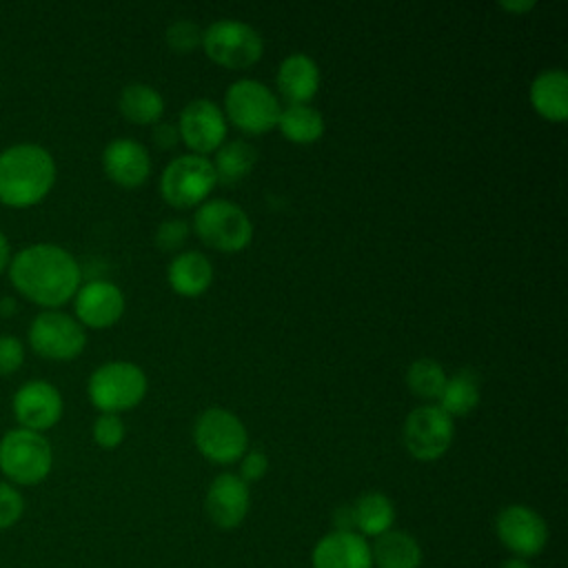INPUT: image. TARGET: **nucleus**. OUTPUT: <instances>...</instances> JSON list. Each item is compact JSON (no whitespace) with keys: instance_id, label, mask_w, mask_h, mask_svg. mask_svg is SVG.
Returning a JSON list of instances; mask_svg holds the SVG:
<instances>
[{"instance_id":"4","label":"nucleus","mask_w":568,"mask_h":568,"mask_svg":"<svg viewBox=\"0 0 568 568\" xmlns=\"http://www.w3.org/2000/svg\"><path fill=\"white\" fill-rule=\"evenodd\" d=\"M282 104L277 95L260 80L242 78L229 84L224 93V118L248 135H262L277 126Z\"/></svg>"},{"instance_id":"39","label":"nucleus","mask_w":568,"mask_h":568,"mask_svg":"<svg viewBox=\"0 0 568 568\" xmlns=\"http://www.w3.org/2000/svg\"><path fill=\"white\" fill-rule=\"evenodd\" d=\"M501 568H532V566L526 559H521V557H510V559H506L501 564Z\"/></svg>"},{"instance_id":"32","label":"nucleus","mask_w":568,"mask_h":568,"mask_svg":"<svg viewBox=\"0 0 568 568\" xmlns=\"http://www.w3.org/2000/svg\"><path fill=\"white\" fill-rule=\"evenodd\" d=\"M189 224L184 220H164L158 229H155V246L160 251H166V253H173V251H180L186 240H189Z\"/></svg>"},{"instance_id":"22","label":"nucleus","mask_w":568,"mask_h":568,"mask_svg":"<svg viewBox=\"0 0 568 568\" xmlns=\"http://www.w3.org/2000/svg\"><path fill=\"white\" fill-rule=\"evenodd\" d=\"M375 568H419L424 552L419 541L404 530H388L371 544Z\"/></svg>"},{"instance_id":"6","label":"nucleus","mask_w":568,"mask_h":568,"mask_svg":"<svg viewBox=\"0 0 568 568\" xmlns=\"http://www.w3.org/2000/svg\"><path fill=\"white\" fill-rule=\"evenodd\" d=\"M195 235L222 253H240L253 240V222L242 206L231 200H209L193 215Z\"/></svg>"},{"instance_id":"12","label":"nucleus","mask_w":568,"mask_h":568,"mask_svg":"<svg viewBox=\"0 0 568 568\" xmlns=\"http://www.w3.org/2000/svg\"><path fill=\"white\" fill-rule=\"evenodd\" d=\"M495 532L504 548L513 552V557H535L546 548L548 526L544 517L524 504H510L499 510L495 519Z\"/></svg>"},{"instance_id":"20","label":"nucleus","mask_w":568,"mask_h":568,"mask_svg":"<svg viewBox=\"0 0 568 568\" xmlns=\"http://www.w3.org/2000/svg\"><path fill=\"white\" fill-rule=\"evenodd\" d=\"M211 260L200 251L178 253L166 271L169 286L182 297H197L213 284Z\"/></svg>"},{"instance_id":"7","label":"nucleus","mask_w":568,"mask_h":568,"mask_svg":"<svg viewBox=\"0 0 568 568\" xmlns=\"http://www.w3.org/2000/svg\"><path fill=\"white\" fill-rule=\"evenodd\" d=\"M193 442L202 457L213 464L240 462L248 448V433L237 415L226 408H206L193 426Z\"/></svg>"},{"instance_id":"36","label":"nucleus","mask_w":568,"mask_h":568,"mask_svg":"<svg viewBox=\"0 0 568 568\" xmlns=\"http://www.w3.org/2000/svg\"><path fill=\"white\" fill-rule=\"evenodd\" d=\"M333 521H335V530H353V513H351V506H342L335 510L333 515Z\"/></svg>"},{"instance_id":"23","label":"nucleus","mask_w":568,"mask_h":568,"mask_svg":"<svg viewBox=\"0 0 568 568\" xmlns=\"http://www.w3.org/2000/svg\"><path fill=\"white\" fill-rule=\"evenodd\" d=\"M353 513V528L357 535L366 537H379L388 530H393L395 524V506L388 495L379 490L362 493L355 504L351 506Z\"/></svg>"},{"instance_id":"8","label":"nucleus","mask_w":568,"mask_h":568,"mask_svg":"<svg viewBox=\"0 0 568 568\" xmlns=\"http://www.w3.org/2000/svg\"><path fill=\"white\" fill-rule=\"evenodd\" d=\"M215 184L213 162L204 155L186 153L166 164L160 178V193L175 209H193L206 202Z\"/></svg>"},{"instance_id":"25","label":"nucleus","mask_w":568,"mask_h":568,"mask_svg":"<svg viewBox=\"0 0 568 568\" xmlns=\"http://www.w3.org/2000/svg\"><path fill=\"white\" fill-rule=\"evenodd\" d=\"M275 129L293 144H313L324 135V115L311 104H286Z\"/></svg>"},{"instance_id":"1","label":"nucleus","mask_w":568,"mask_h":568,"mask_svg":"<svg viewBox=\"0 0 568 568\" xmlns=\"http://www.w3.org/2000/svg\"><path fill=\"white\" fill-rule=\"evenodd\" d=\"M11 284L31 302L58 308L80 288V266L60 244L38 242L20 248L9 262Z\"/></svg>"},{"instance_id":"21","label":"nucleus","mask_w":568,"mask_h":568,"mask_svg":"<svg viewBox=\"0 0 568 568\" xmlns=\"http://www.w3.org/2000/svg\"><path fill=\"white\" fill-rule=\"evenodd\" d=\"M530 104L548 122L568 118V75L564 69H546L530 84Z\"/></svg>"},{"instance_id":"28","label":"nucleus","mask_w":568,"mask_h":568,"mask_svg":"<svg viewBox=\"0 0 568 568\" xmlns=\"http://www.w3.org/2000/svg\"><path fill=\"white\" fill-rule=\"evenodd\" d=\"M406 384L415 397L437 399L446 384L444 366L430 357H419L408 366Z\"/></svg>"},{"instance_id":"11","label":"nucleus","mask_w":568,"mask_h":568,"mask_svg":"<svg viewBox=\"0 0 568 568\" xmlns=\"http://www.w3.org/2000/svg\"><path fill=\"white\" fill-rule=\"evenodd\" d=\"M29 344L40 357L69 362L84 351L87 333L75 317L51 308L33 317L29 326Z\"/></svg>"},{"instance_id":"33","label":"nucleus","mask_w":568,"mask_h":568,"mask_svg":"<svg viewBox=\"0 0 568 568\" xmlns=\"http://www.w3.org/2000/svg\"><path fill=\"white\" fill-rule=\"evenodd\" d=\"M24 362V344L16 335H0V377L16 373Z\"/></svg>"},{"instance_id":"27","label":"nucleus","mask_w":568,"mask_h":568,"mask_svg":"<svg viewBox=\"0 0 568 568\" xmlns=\"http://www.w3.org/2000/svg\"><path fill=\"white\" fill-rule=\"evenodd\" d=\"M437 406L450 415H468L479 404V382L470 371H459L453 377H446V384L437 397Z\"/></svg>"},{"instance_id":"35","label":"nucleus","mask_w":568,"mask_h":568,"mask_svg":"<svg viewBox=\"0 0 568 568\" xmlns=\"http://www.w3.org/2000/svg\"><path fill=\"white\" fill-rule=\"evenodd\" d=\"M180 140L178 126L171 122H155L153 124V142L158 149H173Z\"/></svg>"},{"instance_id":"29","label":"nucleus","mask_w":568,"mask_h":568,"mask_svg":"<svg viewBox=\"0 0 568 568\" xmlns=\"http://www.w3.org/2000/svg\"><path fill=\"white\" fill-rule=\"evenodd\" d=\"M164 38H166V44L171 51L186 55L202 44V29L193 20L182 18V20H175L169 24Z\"/></svg>"},{"instance_id":"30","label":"nucleus","mask_w":568,"mask_h":568,"mask_svg":"<svg viewBox=\"0 0 568 568\" xmlns=\"http://www.w3.org/2000/svg\"><path fill=\"white\" fill-rule=\"evenodd\" d=\"M93 442L104 448V450H113L124 442V422L120 419V415L115 413H100L98 419L93 422Z\"/></svg>"},{"instance_id":"37","label":"nucleus","mask_w":568,"mask_h":568,"mask_svg":"<svg viewBox=\"0 0 568 568\" xmlns=\"http://www.w3.org/2000/svg\"><path fill=\"white\" fill-rule=\"evenodd\" d=\"M9 257H11V246H9V240H7V235L0 231V273L7 268V264H9Z\"/></svg>"},{"instance_id":"13","label":"nucleus","mask_w":568,"mask_h":568,"mask_svg":"<svg viewBox=\"0 0 568 568\" xmlns=\"http://www.w3.org/2000/svg\"><path fill=\"white\" fill-rule=\"evenodd\" d=\"M226 118L222 109L211 100H191L178 122L180 140L191 149L195 155H204L217 151L226 142Z\"/></svg>"},{"instance_id":"18","label":"nucleus","mask_w":568,"mask_h":568,"mask_svg":"<svg viewBox=\"0 0 568 568\" xmlns=\"http://www.w3.org/2000/svg\"><path fill=\"white\" fill-rule=\"evenodd\" d=\"M313 568H373L371 544L353 530H331L324 535L313 552Z\"/></svg>"},{"instance_id":"3","label":"nucleus","mask_w":568,"mask_h":568,"mask_svg":"<svg viewBox=\"0 0 568 568\" xmlns=\"http://www.w3.org/2000/svg\"><path fill=\"white\" fill-rule=\"evenodd\" d=\"M53 450L42 433L11 428L0 439V473L13 486H36L49 477Z\"/></svg>"},{"instance_id":"10","label":"nucleus","mask_w":568,"mask_h":568,"mask_svg":"<svg viewBox=\"0 0 568 568\" xmlns=\"http://www.w3.org/2000/svg\"><path fill=\"white\" fill-rule=\"evenodd\" d=\"M455 437L453 417L437 404H424L408 413L402 428V442L410 457L419 462H435L450 448Z\"/></svg>"},{"instance_id":"38","label":"nucleus","mask_w":568,"mask_h":568,"mask_svg":"<svg viewBox=\"0 0 568 568\" xmlns=\"http://www.w3.org/2000/svg\"><path fill=\"white\" fill-rule=\"evenodd\" d=\"M499 7L510 11V13H524V11L535 9V2H530V0H526V2H501Z\"/></svg>"},{"instance_id":"26","label":"nucleus","mask_w":568,"mask_h":568,"mask_svg":"<svg viewBox=\"0 0 568 568\" xmlns=\"http://www.w3.org/2000/svg\"><path fill=\"white\" fill-rule=\"evenodd\" d=\"M255 162H257V151L251 142H246V140L224 142L217 149L215 160H213L215 178L222 184H235L253 171Z\"/></svg>"},{"instance_id":"19","label":"nucleus","mask_w":568,"mask_h":568,"mask_svg":"<svg viewBox=\"0 0 568 568\" xmlns=\"http://www.w3.org/2000/svg\"><path fill=\"white\" fill-rule=\"evenodd\" d=\"M275 82L288 104H308L320 89V67L306 53H291L280 62Z\"/></svg>"},{"instance_id":"31","label":"nucleus","mask_w":568,"mask_h":568,"mask_svg":"<svg viewBox=\"0 0 568 568\" xmlns=\"http://www.w3.org/2000/svg\"><path fill=\"white\" fill-rule=\"evenodd\" d=\"M22 515H24L22 493L9 481H0V530L16 526Z\"/></svg>"},{"instance_id":"5","label":"nucleus","mask_w":568,"mask_h":568,"mask_svg":"<svg viewBox=\"0 0 568 568\" xmlns=\"http://www.w3.org/2000/svg\"><path fill=\"white\" fill-rule=\"evenodd\" d=\"M146 375L133 362H106L98 366L87 384L91 404L100 413H115L135 408L146 395Z\"/></svg>"},{"instance_id":"24","label":"nucleus","mask_w":568,"mask_h":568,"mask_svg":"<svg viewBox=\"0 0 568 568\" xmlns=\"http://www.w3.org/2000/svg\"><path fill=\"white\" fill-rule=\"evenodd\" d=\"M118 109L133 124H155L164 113V98L151 84L133 82L120 91Z\"/></svg>"},{"instance_id":"34","label":"nucleus","mask_w":568,"mask_h":568,"mask_svg":"<svg viewBox=\"0 0 568 568\" xmlns=\"http://www.w3.org/2000/svg\"><path fill=\"white\" fill-rule=\"evenodd\" d=\"M268 470V457L262 450H246L240 459V479L244 484L260 481Z\"/></svg>"},{"instance_id":"2","label":"nucleus","mask_w":568,"mask_h":568,"mask_svg":"<svg viewBox=\"0 0 568 568\" xmlns=\"http://www.w3.org/2000/svg\"><path fill=\"white\" fill-rule=\"evenodd\" d=\"M53 155L36 142H18L0 153V202L13 209L33 206L55 182Z\"/></svg>"},{"instance_id":"16","label":"nucleus","mask_w":568,"mask_h":568,"mask_svg":"<svg viewBox=\"0 0 568 568\" xmlns=\"http://www.w3.org/2000/svg\"><path fill=\"white\" fill-rule=\"evenodd\" d=\"M75 320L89 328H109L124 313L122 291L106 280H91L73 295Z\"/></svg>"},{"instance_id":"17","label":"nucleus","mask_w":568,"mask_h":568,"mask_svg":"<svg viewBox=\"0 0 568 568\" xmlns=\"http://www.w3.org/2000/svg\"><path fill=\"white\" fill-rule=\"evenodd\" d=\"M102 169L111 182L124 189H135L151 173V158L142 142L133 138H115L102 151Z\"/></svg>"},{"instance_id":"15","label":"nucleus","mask_w":568,"mask_h":568,"mask_svg":"<svg viewBox=\"0 0 568 568\" xmlns=\"http://www.w3.org/2000/svg\"><path fill=\"white\" fill-rule=\"evenodd\" d=\"M204 508L209 519L224 530L237 528L251 508V493L248 484H244L237 475L233 473H222L217 475L204 497Z\"/></svg>"},{"instance_id":"14","label":"nucleus","mask_w":568,"mask_h":568,"mask_svg":"<svg viewBox=\"0 0 568 568\" xmlns=\"http://www.w3.org/2000/svg\"><path fill=\"white\" fill-rule=\"evenodd\" d=\"M11 406L20 428L42 433L60 422L64 402L51 382L29 379L16 390Z\"/></svg>"},{"instance_id":"9","label":"nucleus","mask_w":568,"mask_h":568,"mask_svg":"<svg viewBox=\"0 0 568 568\" xmlns=\"http://www.w3.org/2000/svg\"><path fill=\"white\" fill-rule=\"evenodd\" d=\"M202 49L224 69H248L262 58L264 40L246 22L217 20L202 31Z\"/></svg>"}]
</instances>
